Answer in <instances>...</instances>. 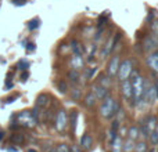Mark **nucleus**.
Masks as SVG:
<instances>
[{
  "label": "nucleus",
  "mask_w": 158,
  "mask_h": 152,
  "mask_svg": "<svg viewBox=\"0 0 158 152\" xmlns=\"http://www.w3.org/2000/svg\"><path fill=\"white\" fill-rule=\"evenodd\" d=\"M82 95H83V91H82L81 87L75 86V87H72V89H71V98H72L74 101L82 100Z\"/></svg>",
  "instance_id": "aec40b11"
},
{
  "label": "nucleus",
  "mask_w": 158,
  "mask_h": 152,
  "mask_svg": "<svg viewBox=\"0 0 158 152\" xmlns=\"http://www.w3.org/2000/svg\"><path fill=\"white\" fill-rule=\"evenodd\" d=\"M147 64L154 72H158V50H156L153 53H148Z\"/></svg>",
  "instance_id": "f8f14e48"
},
{
  "label": "nucleus",
  "mask_w": 158,
  "mask_h": 152,
  "mask_svg": "<svg viewBox=\"0 0 158 152\" xmlns=\"http://www.w3.org/2000/svg\"><path fill=\"white\" fill-rule=\"evenodd\" d=\"M3 138H4V133H3V131H0V141H2Z\"/></svg>",
  "instance_id": "ea45409f"
},
{
  "label": "nucleus",
  "mask_w": 158,
  "mask_h": 152,
  "mask_svg": "<svg viewBox=\"0 0 158 152\" xmlns=\"http://www.w3.org/2000/svg\"><path fill=\"white\" fill-rule=\"evenodd\" d=\"M67 125H68V116L64 109H60L56 115V129L58 131H64L67 129Z\"/></svg>",
  "instance_id": "6e6552de"
},
{
  "label": "nucleus",
  "mask_w": 158,
  "mask_h": 152,
  "mask_svg": "<svg viewBox=\"0 0 158 152\" xmlns=\"http://www.w3.org/2000/svg\"><path fill=\"white\" fill-rule=\"evenodd\" d=\"M57 87H58V91L63 93V94L68 91V86H67V83H65L64 80H60V82H58V83H57Z\"/></svg>",
  "instance_id": "c85d7f7f"
},
{
  "label": "nucleus",
  "mask_w": 158,
  "mask_h": 152,
  "mask_svg": "<svg viewBox=\"0 0 158 152\" xmlns=\"http://www.w3.org/2000/svg\"><path fill=\"white\" fill-rule=\"evenodd\" d=\"M92 147H93V137L87 133L83 134L81 137V148L85 151H89V150H92Z\"/></svg>",
  "instance_id": "ddd939ff"
},
{
  "label": "nucleus",
  "mask_w": 158,
  "mask_h": 152,
  "mask_svg": "<svg viewBox=\"0 0 158 152\" xmlns=\"http://www.w3.org/2000/svg\"><path fill=\"white\" fill-rule=\"evenodd\" d=\"M122 144H123V141H122V137L117 136V137H115V138H114V141L111 142L112 152H122Z\"/></svg>",
  "instance_id": "f3484780"
},
{
  "label": "nucleus",
  "mask_w": 158,
  "mask_h": 152,
  "mask_svg": "<svg viewBox=\"0 0 158 152\" xmlns=\"http://www.w3.org/2000/svg\"><path fill=\"white\" fill-rule=\"evenodd\" d=\"M28 152H36L35 150H29V151H28Z\"/></svg>",
  "instance_id": "79ce46f5"
},
{
  "label": "nucleus",
  "mask_w": 158,
  "mask_h": 152,
  "mask_svg": "<svg viewBox=\"0 0 158 152\" xmlns=\"http://www.w3.org/2000/svg\"><path fill=\"white\" fill-rule=\"evenodd\" d=\"M28 76H29V74H28L27 71H24V72H22V74H21V79H22V80H27V79H28Z\"/></svg>",
  "instance_id": "e433bc0d"
},
{
  "label": "nucleus",
  "mask_w": 158,
  "mask_h": 152,
  "mask_svg": "<svg viewBox=\"0 0 158 152\" xmlns=\"http://www.w3.org/2000/svg\"><path fill=\"white\" fill-rule=\"evenodd\" d=\"M119 109L121 106L117 100H114L112 97H107L106 100H103V104L100 106V115L106 119H110V118L115 116Z\"/></svg>",
  "instance_id": "f03ea898"
},
{
  "label": "nucleus",
  "mask_w": 158,
  "mask_h": 152,
  "mask_svg": "<svg viewBox=\"0 0 158 152\" xmlns=\"http://www.w3.org/2000/svg\"><path fill=\"white\" fill-rule=\"evenodd\" d=\"M15 98H18V94H15V95H13V97H8L7 100H6V102H13Z\"/></svg>",
  "instance_id": "c9c22d12"
},
{
  "label": "nucleus",
  "mask_w": 158,
  "mask_h": 152,
  "mask_svg": "<svg viewBox=\"0 0 158 152\" xmlns=\"http://www.w3.org/2000/svg\"><path fill=\"white\" fill-rule=\"evenodd\" d=\"M18 66H19V69H22V71H27V69L29 68V62L25 61V60H21L18 62Z\"/></svg>",
  "instance_id": "7c9ffc66"
},
{
  "label": "nucleus",
  "mask_w": 158,
  "mask_h": 152,
  "mask_svg": "<svg viewBox=\"0 0 158 152\" xmlns=\"http://www.w3.org/2000/svg\"><path fill=\"white\" fill-rule=\"evenodd\" d=\"M135 141L133 140H131V138H128L126 141H123V144H122V151L123 152H133L135 151Z\"/></svg>",
  "instance_id": "4be33fe9"
},
{
  "label": "nucleus",
  "mask_w": 158,
  "mask_h": 152,
  "mask_svg": "<svg viewBox=\"0 0 158 152\" xmlns=\"http://www.w3.org/2000/svg\"><path fill=\"white\" fill-rule=\"evenodd\" d=\"M132 89H133V101L135 104H137L140 100H143V95H144V79L143 76L139 75L137 71H133L132 72Z\"/></svg>",
  "instance_id": "f257e3e1"
},
{
  "label": "nucleus",
  "mask_w": 158,
  "mask_h": 152,
  "mask_svg": "<svg viewBox=\"0 0 158 152\" xmlns=\"http://www.w3.org/2000/svg\"><path fill=\"white\" fill-rule=\"evenodd\" d=\"M148 140H150L151 145H158V133H157L156 130L150 133V136H148Z\"/></svg>",
  "instance_id": "cd10ccee"
},
{
  "label": "nucleus",
  "mask_w": 158,
  "mask_h": 152,
  "mask_svg": "<svg viewBox=\"0 0 158 152\" xmlns=\"http://www.w3.org/2000/svg\"><path fill=\"white\" fill-rule=\"evenodd\" d=\"M135 152H147V144L144 141H140L135 145Z\"/></svg>",
  "instance_id": "a878e982"
},
{
  "label": "nucleus",
  "mask_w": 158,
  "mask_h": 152,
  "mask_svg": "<svg viewBox=\"0 0 158 152\" xmlns=\"http://www.w3.org/2000/svg\"><path fill=\"white\" fill-rule=\"evenodd\" d=\"M92 93L97 97V100H106L107 97H110L108 89L104 86H101L100 83H96L92 86Z\"/></svg>",
  "instance_id": "1a4fd4ad"
},
{
  "label": "nucleus",
  "mask_w": 158,
  "mask_h": 152,
  "mask_svg": "<svg viewBox=\"0 0 158 152\" xmlns=\"http://www.w3.org/2000/svg\"><path fill=\"white\" fill-rule=\"evenodd\" d=\"M150 152H156V150H150Z\"/></svg>",
  "instance_id": "37998d69"
},
{
  "label": "nucleus",
  "mask_w": 158,
  "mask_h": 152,
  "mask_svg": "<svg viewBox=\"0 0 158 152\" xmlns=\"http://www.w3.org/2000/svg\"><path fill=\"white\" fill-rule=\"evenodd\" d=\"M50 97L47 94H40L38 97V100H36V105L35 106H38V108H40V109H43V108H46L47 105H49V102H50Z\"/></svg>",
  "instance_id": "2eb2a0df"
},
{
  "label": "nucleus",
  "mask_w": 158,
  "mask_h": 152,
  "mask_svg": "<svg viewBox=\"0 0 158 152\" xmlns=\"http://www.w3.org/2000/svg\"><path fill=\"white\" fill-rule=\"evenodd\" d=\"M126 133H128V129L126 127H121V130H118V136L119 137H125Z\"/></svg>",
  "instance_id": "473e14b6"
},
{
  "label": "nucleus",
  "mask_w": 158,
  "mask_h": 152,
  "mask_svg": "<svg viewBox=\"0 0 158 152\" xmlns=\"http://www.w3.org/2000/svg\"><path fill=\"white\" fill-rule=\"evenodd\" d=\"M69 65H71L72 69L75 71H81V69L85 68V61H83V55H77L74 54L69 60Z\"/></svg>",
  "instance_id": "9b49d317"
},
{
  "label": "nucleus",
  "mask_w": 158,
  "mask_h": 152,
  "mask_svg": "<svg viewBox=\"0 0 158 152\" xmlns=\"http://www.w3.org/2000/svg\"><path fill=\"white\" fill-rule=\"evenodd\" d=\"M118 69H119V55H114L108 62L107 74H108L110 78H115V75L118 74Z\"/></svg>",
  "instance_id": "9d476101"
},
{
  "label": "nucleus",
  "mask_w": 158,
  "mask_h": 152,
  "mask_svg": "<svg viewBox=\"0 0 158 152\" xmlns=\"http://www.w3.org/2000/svg\"><path fill=\"white\" fill-rule=\"evenodd\" d=\"M8 87H10V89H11V87H13V83H8V82H7V83H6V90H7Z\"/></svg>",
  "instance_id": "58836bf2"
},
{
  "label": "nucleus",
  "mask_w": 158,
  "mask_h": 152,
  "mask_svg": "<svg viewBox=\"0 0 158 152\" xmlns=\"http://www.w3.org/2000/svg\"><path fill=\"white\" fill-rule=\"evenodd\" d=\"M96 72H97V68H87V71H86V79L87 80L93 79V76L96 75Z\"/></svg>",
  "instance_id": "c756f323"
},
{
  "label": "nucleus",
  "mask_w": 158,
  "mask_h": 152,
  "mask_svg": "<svg viewBox=\"0 0 158 152\" xmlns=\"http://www.w3.org/2000/svg\"><path fill=\"white\" fill-rule=\"evenodd\" d=\"M157 89H158V83H157Z\"/></svg>",
  "instance_id": "a18cd8bd"
},
{
  "label": "nucleus",
  "mask_w": 158,
  "mask_h": 152,
  "mask_svg": "<svg viewBox=\"0 0 158 152\" xmlns=\"http://www.w3.org/2000/svg\"><path fill=\"white\" fill-rule=\"evenodd\" d=\"M156 131H157V133H158V126H157V127H156Z\"/></svg>",
  "instance_id": "c03bdc74"
},
{
  "label": "nucleus",
  "mask_w": 158,
  "mask_h": 152,
  "mask_svg": "<svg viewBox=\"0 0 158 152\" xmlns=\"http://www.w3.org/2000/svg\"><path fill=\"white\" fill-rule=\"evenodd\" d=\"M71 126H72V130L75 131V129H77V120H78V112L77 111H72L71 112Z\"/></svg>",
  "instance_id": "bb28decb"
},
{
  "label": "nucleus",
  "mask_w": 158,
  "mask_h": 152,
  "mask_svg": "<svg viewBox=\"0 0 158 152\" xmlns=\"http://www.w3.org/2000/svg\"><path fill=\"white\" fill-rule=\"evenodd\" d=\"M24 141H25V138H24V136H22L21 133H14V134H11L10 136V142L11 144L21 145V144H24Z\"/></svg>",
  "instance_id": "6ab92c4d"
},
{
  "label": "nucleus",
  "mask_w": 158,
  "mask_h": 152,
  "mask_svg": "<svg viewBox=\"0 0 158 152\" xmlns=\"http://www.w3.org/2000/svg\"><path fill=\"white\" fill-rule=\"evenodd\" d=\"M144 100L147 101V104H156L158 100V89L156 83H147L144 82Z\"/></svg>",
  "instance_id": "7ed1b4c3"
},
{
  "label": "nucleus",
  "mask_w": 158,
  "mask_h": 152,
  "mask_svg": "<svg viewBox=\"0 0 158 152\" xmlns=\"http://www.w3.org/2000/svg\"><path fill=\"white\" fill-rule=\"evenodd\" d=\"M18 150L17 148H13V147H7V152H17Z\"/></svg>",
  "instance_id": "4c0bfd02"
},
{
  "label": "nucleus",
  "mask_w": 158,
  "mask_h": 152,
  "mask_svg": "<svg viewBox=\"0 0 158 152\" xmlns=\"http://www.w3.org/2000/svg\"><path fill=\"white\" fill-rule=\"evenodd\" d=\"M132 72H133V62L131 60H125L122 64H119V69H118V80L123 82L126 79L131 78Z\"/></svg>",
  "instance_id": "20e7f679"
},
{
  "label": "nucleus",
  "mask_w": 158,
  "mask_h": 152,
  "mask_svg": "<svg viewBox=\"0 0 158 152\" xmlns=\"http://www.w3.org/2000/svg\"><path fill=\"white\" fill-rule=\"evenodd\" d=\"M71 49H72V51H74V54H77V55H83V53H85L83 46H82V43H79L78 40L71 42Z\"/></svg>",
  "instance_id": "a211bd4d"
},
{
  "label": "nucleus",
  "mask_w": 158,
  "mask_h": 152,
  "mask_svg": "<svg viewBox=\"0 0 158 152\" xmlns=\"http://www.w3.org/2000/svg\"><path fill=\"white\" fill-rule=\"evenodd\" d=\"M150 30H151V35L158 38V19H154V21L150 22Z\"/></svg>",
  "instance_id": "393cba45"
},
{
  "label": "nucleus",
  "mask_w": 158,
  "mask_h": 152,
  "mask_svg": "<svg viewBox=\"0 0 158 152\" xmlns=\"http://www.w3.org/2000/svg\"><path fill=\"white\" fill-rule=\"evenodd\" d=\"M39 26H40V19H39V18H33V19H31L29 24H28V28H29L31 30L38 29Z\"/></svg>",
  "instance_id": "b1692460"
},
{
  "label": "nucleus",
  "mask_w": 158,
  "mask_h": 152,
  "mask_svg": "<svg viewBox=\"0 0 158 152\" xmlns=\"http://www.w3.org/2000/svg\"><path fill=\"white\" fill-rule=\"evenodd\" d=\"M69 152H82V148L78 147V145H72V147L69 148Z\"/></svg>",
  "instance_id": "72a5a7b5"
},
{
  "label": "nucleus",
  "mask_w": 158,
  "mask_h": 152,
  "mask_svg": "<svg viewBox=\"0 0 158 152\" xmlns=\"http://www.w3.org/2000/svg\"><path fill=\"white\" fill-rule=\"evenodd\" d=\"M68 78H69V80H71L74 84H78L79 83V78H81V75H79V71H75V69L69 71Z\"/></svg>",
  "instance_id": "5701e85b"
},
{
  "label": "nucleus",
  "mask_w": 158,
  "mask_h": 152,
  "mask_svg": "<svg viewBox=\"0 0 158 152\" xmlns=\"http://www.w3.org/2000/svg\"><path fill=\"white\" fill-rule=\"evenodd\" d=\"M97 101H98L97 97H96V95L93 94L92 91H90V93H87V94H86L83 102H85V105H86L87 108H93V106L96 105V102H97Z\"/></svg>",
  "instance_id": "dca6fc26"
},
{
  "label": "nucleus",
  "mask_w": 158,
  "mask_h": 152,
  "mask_svg": "<svg viewBox=\"0 0 158 152\" xmlns=\"http://www.w3.org/2000/svg\"><path fill=\"white\" fill-rule=\"evenodd\" d=\"M121 94L125 101H133V89H132V82L129 79L121 82Z\"/></svg>",
  "instance_id": "423d86ee"
},
{
  "label": "nucleus",
  "mask_w": 158,
  "mask_h": 152,
  "mask_svg": "<svg viewBox=\"0 0 158 152\" xmlns=\"http://www.w3.org/2000/svg\"><path fill=\"white\" fill-rule=\"evenodd\" d=\"M126 136H128L131 140H133V141L139 140L140 136H142V133H140V127L139 126H131V127L128 129V134H126Z\"/></svg>",
  "instance_id": "4468645a"
},
{
  "label": "nucleus",
  "mask_w": 158,
  "mask_h": 152,
  "mask_svg": "<svg viewBox=\"0 0 158 152\" xmlns=\"http://www.w3.org/2000/svg\"><path fill=\"white\" fill-rule=\"evenodd\" d=\"M98 83H100L101 86H104V87H107V89H110V87H111V78H110L108 75L101 74L100 76H98Z\"/></svg>",
  "instance_id": "412c9836"
},
{
  "label": "nucleus",
  "mask_w": 158,
  "mask_h": 152,
  "mask_svg": "<svg viewBox=\"0 0 158 152\" xmlns=\"http://www.w3.org/2000/svg\"><path fill=\"white\" fill-rule=\"evenodd\" d=\"M27 50L28 51H33V50H35V43H28L27 44Z\"/></svg>",
  "instance_id": "f704fd0d"
},
{
  "label": "nucleus",
  "mask_w": 158,
  "mask_h": 152,
  "mask_svg": "<svg viewBox=\"0 0 158 152\" xmlns=\"http://www.w3.org/2000/svg\"><path fill=\"white\" fill-rule=\"evenodd\" d=\"M18 123L24 127H33L36 125V119L33 118L32 112L31 111H22L21 114H18Z\"/></svg>",
  "instance_id": "39448f33"
},
{
  "label": "nucleus",
  "mask_w": 158,
  "mask_h": 152,
  "mask_svg": "<svg viewBox=\"0 0 158 152\" xmlns=\"http://www.w3.org/2000/svg\"><path fill=\"white\" fill-rule=\"evenodd\" d=\"M57 152H69V147L67 144H60V145H57Z\"/></svg>",
  "instance_id": "2f4dec72"
},
{
  "label": "nucleus",
  "mask_w": 158,
  "mask_h": 152,
  "mask_svg": "<svg viewBox=\"0 0 158 152\" xmlns=\"http://www.w3.org/2000/svg\"><path fill=\"white\" fill-rule=\"evenodd\" d=\"M142 46H143V50L147 53L156 51V50H158V38H156V36H153V35L146 36Z\"/></svg>",
  "instance_id": "0eeeda50"
},
{
  "label": "nucleus",
  "mask_w": 158,
  "mask_h": 152,
  "mask_svg": "<svg viewBox=\"0 0 158 152\" xmlns=\"http://www.w3.org/2000/svg\"><path fill=\"white\" fill-rule=\"evenodd\" d=\"M47 152H57V150H56V148H50V150L47 151Z\"/></svg>",
  "instance_id": "a19ab883"
}]
</instances>
